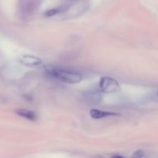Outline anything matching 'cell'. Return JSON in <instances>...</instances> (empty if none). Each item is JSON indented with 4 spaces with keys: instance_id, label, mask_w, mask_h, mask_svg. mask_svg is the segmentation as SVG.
<instances>
[{
    "instance_id": "6da1fadb",
    "label": "cell",
    "mask_w": 158,
    "mask_h": 158,
    "mask_svg": "<svg viewBox=\"0 0 158 158\" xmlns=\"http://www.w3.org/2000/svg\"><path fill=\"white\" fill-rule=\"evenodd\" d=\"M45 72L52 78L69 84H75L82 81L83 76L80 72L69 69L48 66L45 67Z\"/></svg>"
},
{
    "instance_id": "7a4b0ae2",
    "label": "cell",
    "mask_w": 158,
    "mask_h": 158,
    "mask_svg": "<svg viewBox=\"0 0 158 158\" xmlns=\"http://www.w3.org/2000/svg\"><path fill=\"white\" fill-rule=\"evenodd\" d=\"M99 89L105 94H114L120 90L119 82L112 77H103L100 79L99 83Z\"/></svg>"
},
{
    "instance_id": "3957f363",
    "label": "cell",
    "mask_w": 158,
    "mask_h": 158,
    "mask_svg": "<svg viewBox=\"0 0 158 158\" xmlns=\"http://www.w3.org/2000/svg\"><path fill=\"white\" fill-rule=\"evenodd\" d=\"M20 63L28 67H36L42 65V60L32 55H23L20 57Z\"/></svg>"
},
{
    "instance_id": "277c9868",
    "label": "cell",
    "mask_w": 158,
    "mask_h": 158,
    "mask_svg": "<svg viewBox=\"0 0 158 158\" xmlns=\"http://www.w3.org/2000/svg\"><path fill=\"white\" fill-rule=\"evenodd\" d=\"M37 0H20V9L23 13L29 15L35 10Z\"/></svg>"
},
{
    "instance_id": "5b68a950",
    "label": "cell",
    "mask_w": 158,
    "mask_h": 158,
    "mask_svg": "<svg viewBox=\"0 0 158 158\" xmlns=\"http://www.w3.org/2000/svg\"><path fill=\"white\" fill-rule=\"evenodd\" d=\"M90 116L91 118L95 119H102V118H107V117H116V116H120V114L118 113L114 112H109V111L105 110H101L99 109H91L89 112Z\"/></svg>"
},
{
    "instance_id": "8992f818",
    "label": "cell",
    "mask_w": 158,
    "mask_h": 158,
    "mask_svg": "<svg viewBox=\"0 0 158 158\" xmlns=\"http://www.w3.org/2000/svg\"><path fill=\"white\" fill-rule=\"evenodd\" d=\"M15 114L23 118L26 119L29 121H36L37 119V115L34 111L27 109H17L15 110Z\"/></svg>"
},
{
    "instance_id": "52a82bcc",
    "label": "cell",
    "mask_w": 158,
    "mask_h": 158,
    "mask_svg": "<svg viewBox=\"0 0 158 158\" xmlns=\"http://www.w3.org/2000/svg\"><path fill=\"white\" fill-rule=\"evenodd\" d=\"M85 97L87 101L89 103H91V104H97V103H99L100 102L102 96L97 91L91 90L85 93Z\"/></svg>"
},
{
    "instance_id": "ba28073f",
    "label": "cell",
    "mask_w": 158,
    "mask_h": 158,
    "mask_svg": "<svg viewBox=\"0 0 158 158\" xmlns=\"http://www.w3.org/2000/svg\"><path fill=\"white\" fill-rule=\"evenodd\" d=\"M63 11H64V7L53 8V9H49V10L46 11V12L44 13V15H46V17H51L60 13V12H62Z\"/></svg>"
},
{
    "instance_id": "9c48e42d",
    "label": "cell",
    "mask_w": 158,
    "mask_h": 158,
    "mask_svg": "<svg viewBox=\"0 0 158 158\" xmlns=\"http://www.w3.org/2000/svg\"><path fill=\"white\" fill-rule=\"evenodd\" d=\"M146 153L143 150H137L132 154L131 158H143L145 157Z\"/></svg>"
},
{
    "instance_id": "30bf717a",
    "label": "cell",
    "mask_w": 158,
    "mask_h": 158,
    "mask_svg": "<svg viewBox=\"0 0 158 158\" xmlns=\"http://www.w3.org/2000/svg\"><path fill=\"white\" fill-rule=\"evenodd\" d=\"M111 158H126L125 157H124V156L122 155H120V154H113V155H112Z\"/></svg>"
}]
</instances>
